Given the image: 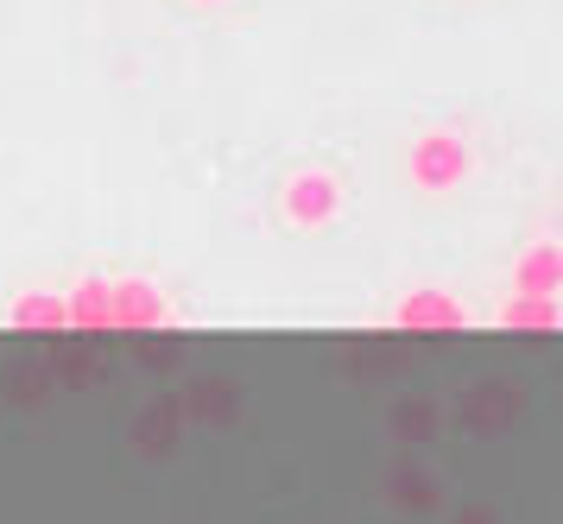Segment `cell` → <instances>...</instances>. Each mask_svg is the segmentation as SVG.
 <instances>
[{
	"label": "cell",
	"mask_w": 563,
	"mask_h": 524,
	"mask_svg": "<svg viewBox=\"0 0 563 524\" xmlns=\"http://www.w3.org/2000/svg\"><path fill=\"white\" fill-rule=\"evenodd\" d=\"M468 171H475V152H468V140L462 133H418L406 152V177L411 190H424V197H450V190H462L468 183Z\"/></svg>",
	"instance_id": "cell-1"
},
{
	"label": "cell",
	"mask_w": 563,
	"mask_h": 524,
	"mask_svg": "<svg viewBox=\"0 0 563 524\" xmlns=\"http://www.w3.org/2000/svg\"><path fill=\"white\" fill-rule=\"evenodd\" d=\"M279 215L291 227H330L342 215V177L310 165V171H291L279 190Z\"/></svg>",
	"instance_id": "cell-2"
},
{
	"label": "cell",
	"mask_w": 563,
	"mask_h": 524,
	"mask_svg": "<svg viewBox=\"0 0 563 524\" xmlns=\"http://www.w3.org/2000/svg\"><path fill=\"white\" fill-rule=\"evenodd\" d=\"M108 328H128V335L172 328V303H165L153 278H114L108 285Z\"/></svg>",
	"instance_id": "cell-3"
},
{
	"label": "cell",
	"mask_w": 563,
	"mask_h": 524,
	"mask_svg": "<svg viewBox=\"0 0 563 524\" xmlns=\"http://www.w3.org/2000/svg\"><path fill=\"white\" fill-rule=\"evenodd\" d=\"M393 323L411 328V335H456V328H468V310H462V298H450L443 285H418V291L399 298Z\"/></svg>",
	"instance_id": "cell-4"
},
{
	"label": "cell",
	"mask_w": 563,
	"mask_h": 524,
	"mask_svg": "<svg viewBox=\"0 0 563 524\" xmlns=\"http://www.w3.org/2000/svg\"><path fill=\"white\" fill-rule=\"evenodd\" d=\"M512 291L563 298V247H558V241H532V247L512 259Z\"/></svg>",
	"instance_id": "cell-5"
},
{
	"label": "cell",
	"mask_w": 563,
	"mask_h": 524,
	"mask_svg": "<svg viewBox=\"0 0 563 524\" xmlns=\"http://www.w3.org/2000/svg\"><path fill=\"white\" fill-rule=\"evenodd\" d=\"M500 328H512V335H558L563 303L558 298H532V291H512V298L500 303Z\"/></svg>",
	"instance_id": "cell-6"
},
{
	"label": "cell",
	"mask_w": 563,
	"mask_h": 524,
	"mask_svg": "<svg viewBox=\"0 0 563 524\" xmlns=\"http://www.w3.org/2000/svg\"><path fill=\"white\" fill-rule=\"evenodd\" d=\"M7 323L26 328V335H64V291H20L7 303Z\"/></svg>",
	"instance_id": "cell-7"
},
{
	"label": "cell",
	"mask_w": 563,
	"mask_h": 524,
	"mask_svg": "<svg viewBox=\"0 0 563 524\" xmlns=\"http://www.w3.org/2000/svg\"><path fill=\"white\" fill-rule=\"evenodd\" d=\"M64 323L82 335H108V278H82L64 291Z\"/></svg>",
	"instance_id": "cell-8"
},
{
	"label": "cell",
	"mask_w": 563,
	"mask_h": 524,
	"mask_svg": "<svg viewBox=\"0 0 563 524\" xmlns=\"http://www.w3.org/2000/svg\"><path fill=\"white\" fill-rule=\"evenodd\" d=\"M203 7H222V0H203Z\"/></svg>",
	"instance_id": "cell-9"
}]
</instances>
